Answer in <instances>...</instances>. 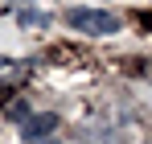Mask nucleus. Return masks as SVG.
I'll use <instances>...</instances> for the list:
<instances>
[{
	"label": "nucleus",
	"mask_w": 152,
	"mask_h": 144,
	"mask_svg": "<svg viewBox=\"0 0 152 144\" xmlns=\"http://www.w3.org/2000/svg\"><path fill=\"white\" fill-rule=\"evenodd\" d=\"M66 25L78 29V33H91V37H107V33H119L124 21L107 8H70L66 12Z\"/></svg>",
	"instance_id": "1"
},
{
	"label": "nucleus",
	"mask_w": 152,
	"mask_h": 144,
	"mask_svg": "<svg viewBox=\"0 0 152 144\" xmlns=\"http://www.w3.org/2000/svg\"><path fill=\"white\" fill-rule=\"evenodd\" d=\"M53 128H58V120H53V115H37V120L21 123V140L41 144V140H50V136H53Z\"/></svg>",
	"instance_id": "2"
},
{
	"label": "nucleus",
	"mask_w": 152,
	"mask_h": 144,
	"mask_svg": "<svg viewBox=\"0 0 152 144\" xmlns=\"http://www.w3.org/2000/svg\"><path fill=\"white\" fill-rule=\"evenodd\" d=\"M17 21H21V25H50V17H45V12H37V8H21V12H17Z\"/></svg>",
	"instance_id": "3"
},
{
	"label": "nucleus",
	"mask_w": 152,
	"mask_h": 144,
	"mask_svg": "<svg viewBox=\"0 0 152 144\" xmlns=\"http://www.w3.org/2000/svg\"><path fill=\"white\" fill-rule=\"evenodd\" d=\"M25 4H29V0H25Z\"/></svg>",
	"instance_id": "4"
}]
</instances>
